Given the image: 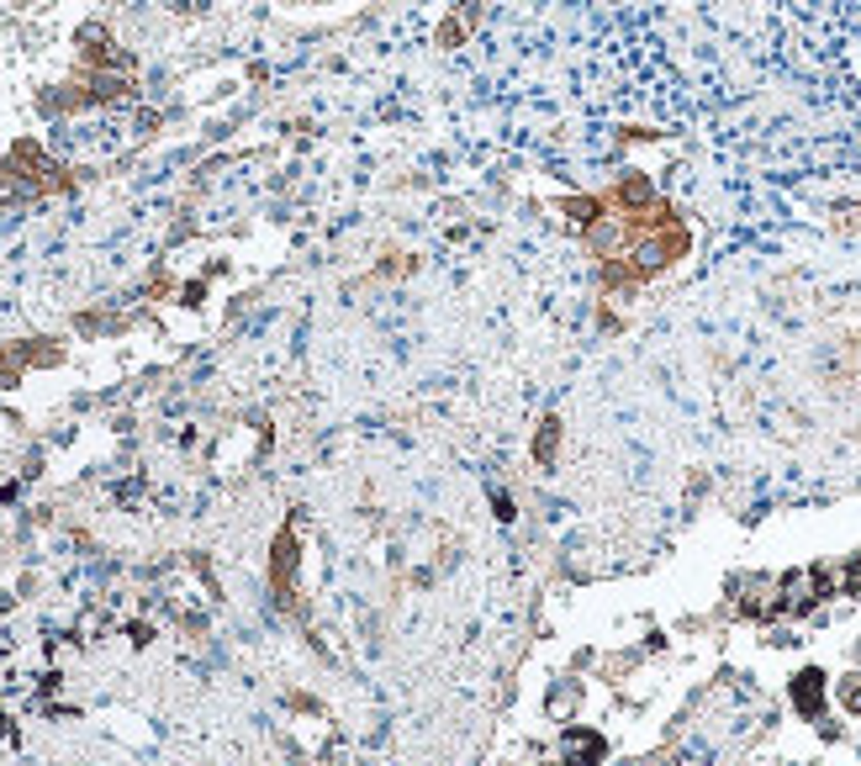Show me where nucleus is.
Listing matches in <instances>:
<instances>
[{
  "mask_svg": "<svg viewBox=\"0 0 861 766\" xmlns=\"http://www.w3.org/2000/svg\"><path fill=\"white\" fill-rule=\"evenodd\" d=\"M566 756H571L576 766H592L597 756H603V740L587 735V729H571V735H566Z\"/></svg>",
  "mask_w": 861,
  "mask_h": 766,
  "instance_id": "obj_1",
  "label": "nucleus"
},
{
  "mask_svg": "<svg viewBox=\"0 0 861 766\" xmlns=\"http://www.w3.org/2000/svg\"><path fill=\"white\" fill-rule=\"evenodd\" d=\"M798 703H804V708L819 703V677H804V682H798Z\"/></svg>",
  "mask_w": 861,
  "mask_h": 766,
  "instance_id": "obj_2",
  "label": "nucleus"
},
{
  "mask_svg": "<svg viewBox=\"0 0 861 766\" xmlns=\"http://www.w3.org/2000/svg\"><path fill=\"white\" fill-rule=\"evenodd\" d=\"M846 708H857V713H861V687H851V693H846Z\"/></svg>",
  "mask_w": 861,
  "mask_h": 766,
  "instance_id": "obj_3",
  "label": "nucleus"
}]
</instances>
